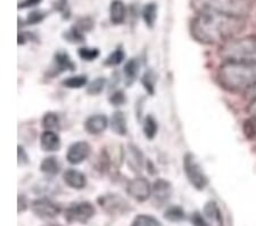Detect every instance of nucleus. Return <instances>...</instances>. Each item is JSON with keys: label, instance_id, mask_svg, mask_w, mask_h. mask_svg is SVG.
<instances>
[{"label": "nucleus", "instance_id": "obj_25", "mask_svg": "<svg viewBox=\"0 0 256 226\" xmlns=\"http://www.w3.org/2000/svg\"><path fill=\"white\" fill-rule=\"evenodd\" d=\"M86 84H88V78L84 75L66 78V79H64L63 82H62V85H63L64 87L70 89H80L86 86Z\"/></svg>", "mask_w": 256, "mask_h": 226}, {"label": "nucleus", "instance_id": "obj_13", "mask_svg": "<svg viewBox=\"0 0 256 226\" xmlns=\"http://www.w3.org/2000/svg\"><path fill=\"white\" fill-rule=\"evenodd\" d=\"M124 158L126 159V163L130 169L134 172H140L144 167V153L138 146L134 144H129L126 151Z\"/></svg>", "mask_w": 256, "mask_h": 226}, {"label": "nucleus", "instance_id": "obj_31", "mask_svg": "<svg viewBox=\"0 0 256 226\" xmlns=\"http://www.w3.org/2000/svg\"><path fill=\"white\" fill-rule=\"evenodd\" d=\"M242 131L247 139L252 142L256 141V117H250L242 123Z\"/></svg>", "mask_w": 256, "mask_h": 226}, {"label": "nucleus", "instance_id": "obj_27", "mask_svg": "<svg viewBox=\"0 0 256 226\" xmlns=\"http://www.w3.org/2000/svg\"><path fill=\"white\" fill-rule=\"evenodd\" d=\"M63 38L70 44H82L86 39V36L80 30H78L76 27L72 26L68 30L64 31Z\"/></svg>", "mask_w": 256, "mask_h": 226}, {"label": "nucleus", "instance_id": "obj_19", "mask_svg": "<svg viewBox=\"0 0 256 226\" xmlns=\"http://www.w3.org/2000/svg\"><path fill=\"white\" fill-rule=\"evenodd\" d=\"M110 127L114 134L118 135V136H126L128 134V126L124 113L121 111H115L110 117Z\"/></svg>", "mask_w": 256, "mask_h": 226}, {"label": "nucleus", "instance_id": "obj_42", "mask_svg": "<svg viewBox=\"0 0 256 226\" xmlns=\"http://www.w3.org/2000/svg\"><path fill=\"white\" fill-rule=\"evenodd\" d=\"M247 112H248L250 116L256 117V98L250 100L248 106H247Z\"/></svg>", "mask_w": 256, "mask_h": 226}, {"label": "nucleus", "instance_id": "obj_6", "mask_svg": "<svg viewBox=\"0 0 256 226\" xmlns=\"http://www.w3.org/2000/svg\"><path fill=\"white\" fill-rule=\"evenodd\" d=\"M96 213L94 205L89 201H76L72 202L65 209V220L70 224H86Z\"/></svg>", "mask_w": 256, "mask_h": 226}, {"label": "nucleus", "instance_id": "obj_7", "mask_svg": "<svg viewBox=\"0 0 256 226\" xmlns=\"http://www.w3.org/2000/svg\"><path fill=\"white\" fill-rule=\"evenodd\" d=\"M97 203L106 213L112 216L126 215L131 210V205L128 200L118 193H107L97 198Z\"/></svg>", "mask_w": 256, "mask_h": 226}, {"label": "nucleus", "instance_id": "obj_39", "mask_svg": "<svg viewBox=\"0 0 256 226\" xmlns=\"http://www.w3.org/2000/svg\"><path fill=\"white\" fill-rule=\"evenodd\" d=\"M18 213H23L26 212L28 207H30V203H28V198L24 194H18Z\"/></svg>", "mask_w": 256, "mask_h": 226}, {"label": "nucleus", "instance_id": "obj_43", "mask_svg": "<svg viewBox=\"0 0 256 226\" xmlns=\"http://www.w3.org/2000/svg\"><path fill=\"white\" fill-rule=\"evenodd\" d=\"M246 95H247V97H250V100H253V98H256V85L254 86L253 88H250L248 92L246 93Z\"/></svg>", "mask_w": 256, "mask_h": 226}, {"label": "nucleus", "instance_id": "obj_14", "mask_svg": "<svg viewBox=\"0 0 256 226\" xmlns=\"http://www.w3.org/2000/svg\"><path fill=\"white\" fill-rule=\"evenodd\" d=\"M108 125V119L104 114H94L86 120L84 129L90 135H99L104 133Z\"/></svg>", "mask_w": 256, "mask_h": 226}, {"label": "nucleus", "instance_id": "obj_34", "mask_svg": "<svg viewBox=\"0 0 256 226\" xmlns=\"http://www.w3.org/2000/svg\"><path fill=\"white\" fill-rule=\"evenodd\" d=\"M78 30H80L82 34H86L90 32L94 28V21L90 16H84L76 21V23L74 24Z\"/></svg>", "mask_w": 256, "mask_h": 226}, {"label": "nucleus", "instance_id": "obj_36", "mask_svg": "<svg viewBox=\"0 0 256 226\" xmlns=\"http://www.w3.org/2000/svg\"><path fill=\"white\" fill-rule=\"evenodd\" d=\"M54 10L58 12L62 18L68 20L71 16V10L68 6V0H56L54 3Z\"/></svg>", "mask_w": 256, "mask_h": 226}, {"label": "nucleus", "instance_id": "obj_44", "mask_svg": "<svg viewBox=\"0 0 256 226\" xmlns=\"http://www.w3.org/2000/svg\"><path fill=\"white\" fill-rule=\"evenodd\" d=\"M42 226H63V225L57 224V223H47V224H44V225H42Z\"/></svg>", "mask_w": 256, "mask_h": 226}, {"label": "nucleus", "instance_id": "obj_4", "mask_svg": "<svg viewBox=\"0 0 256 226\" xmlns=\"http://www.w3.org/2000/svg\"><path fill=\"white\" fill-rule=\"evenodd\" d=\"M218 55L224 62H245L256 64V36L234 38L220 46Z\"/></svg>", "mask_w": 256, "mask_h": 226}, {"label": "nucleus", "instance_id": "obj_37", "mask_svg": "<svg viewBox=\"0 0 256 226\" xmlns=\"http://www.w3.org/2000/svg\"><path fill=\"white\" fill-rule=\"evenodd\" d=\"M126 101V98L124 93H123L122 90H116V92H114L110 97V103L113 106H121L124 104Z\"/></svg>", "mask_w": 256, "mask_h": 226}, {"label": "nucleus", "instance_id": "obj_35", "mask_svg": "<svg viewBox=\"0 0 256 226\" xmlns=\"http://www.w3.org/2000/svg\"><path fill=\"white\" fill-rule=\"evenodd\" d=\"M48 13L44 11H33L28 13L26 20V26H36V24L41 23L42 21L47 18Z\"/></svg>", "mask_w": 256, "mask_h": 226}, {"label": "nucleus", "instance_id": "obj_16", "mask_svg": "<svg viewBox=\"0 0 256 226\" xmlns=\"http://www.w3.org/2000/svg\"><path fill=\"white\" fill-rule=\"evenodd\" d=\"M60 135L54 130H44L40 136V146L44 152H56L60 149Z\"/></svg>", "mask_w": 256, "mask_h": 226}, {"label": "nucleus", "instance_id": "obj_33", "mask_svg": "<svg viewBox=\"0 0 256 226\" xmlns=\"http://www.w3.org/2000/svg\"><path fill=\"white\" fill-rule=\"evenodd\" d=\"M99 54H100L99 49L94 47H81L79 48V51H78V55H79L80 59L86 62L97 60Z\"/></svg>", "mask_w": 256, "mask_h": 226}, {"label": "nucleus", "instance_id": "obj_9", "mask_svg": "<svg viewBox=\"0 0 256 226\" xmlns=\"http://www.w3.org/2000/svg\"><path fill=\"white\" fill-rule=\"evenodd\" d=\"M152 187L150 180L142 176L131 179L126 186V193L138 202H144L152 196Z\"/></svg>", "mask_w": 256, "mask_h": 226}, {"label": "nucleus", "instance_id": "obj_28", "mask_svg": "<svg viewBox=\"0 0 256 226\" xmlns=\"http://www.w3.org/2000/svg\"><path fill=\"white\" fill-rule=\"evenodd\" d=\"M131 226H163V224L154 216L140 213V215L134 217Z\"/></svg>", "mask_w": 256, "mask_h": 226}, {"label": "nucleus", "instance_id": "obj_38", "mask_svg": "<svg viewBox=\"0 0 256 226\" xmlns=\"http://www.w3.org/2000/svg\"><path fill=\"white\" fill-rule=\"evenodd\" d=\"M190 221L194 226H212L210 221L206 219V217L198 211L192 212V215L190 216Z\"/></svg>", "mask_w": 256, "mask_h": 226}, {"label": "nucleus", "instance_id": "obj_41", "mask_svg": "<svg viewBox=\"0 0 256 226\" xmlns=\"http://www.w3.org/2000/svg\"><path fill=\"white\" fill-rule=\"evenodd\" d=\"M42 2V0H22V2L18 3V10H26V8H31Z\"/></svg>", "mask_w": 256, "mask_h": 226}, {"label": "nucleus", "instance_id": "obj_26", "mask_svg": "<svg viewBox=\"0 0 256 226\" xmlns=\"http://www.w3.org/2000/svg\"><path fill=\"white\" fill-rule=\"evenodd\" d=\"M41 126L44 127V130H54L60 128V117L55 112H47L42 117L41 120Z\"/></svg>", "mask_w": 256, "mask_h": 226}, {"label": "nucleus", "instance_id": "obj_23", "mask_svg": "<svg viewBox=\"0 0 256 226\" xmlns=\"http://www.w3.org/2000/svg\"><path fill=\"white\" fill-rule=\"evenodd\" d=\"M164 218L171 223H180L186 219V212L180 205H170L164 211Z\"/></svg>", "mask_w": 256, "mask_h": 226}, {"label": "nucleus", "instance_id": "obj_20", "mask_svg": "<svg viewBox=\"0 0 256 226\" xmlns=\"http://www.w3.org/2000/svg\"><path fill=\"white\" fill-rule=\"evenodd\" d=\"M140 72V63L137 59H131L126 63L123 68V75H124L126 84L130 86L138 79Z\"/></svg>", "mask_w": 256, "mask_h": 226}, {"label": "nucleus", "instance_id": "obj_22", "mask_svg": "<svg viewBox=\"0 0 256 226\" xmlns=\"http://www.w3.org/2000/svg\"><path fill=\"white\" fill-rule=\"evenodd\" d=\"M158 7L155 3H147L146 5L144 6L142 11V20L146 26L152 29L156 23V20H158Z\"/></svg>", "mask_w": 256, "mask_h": 226}, {"label": "nucleus", "instance_id": "obj_15", "mask_svg": "<svg viewBox=\"0 0 256 226\" xmlns=\"http://www.w3.org/2000/svg\"><path fill=\"white\" fill-rule=\"evenodd\" d=\"M64 183L73 190H84L86 186V177L78 169H68L63 174Z\"/></svg>", "mask_w": 256, "mask_h": 226}, {"label": "nucleus", "instance_id": "obj_17", "mask_svg": "<svg viewBox=\"0 0 256 226\" xmlns=\"http://www.w3.org/2000/svg\"><path fill=\"white\" fill-rule=\"evenodd\" d=\"M126 18V6L122 0H113L110 5V21L114 26L123 24Z\"/></svg>", "mask_w": 256, "mask_h": 226}, {"label": "nucleus", "instance_id": "obj_30", "mask_svg": "<svg viewBox=\"0 0 256 226\" xmlns=\"http://www.w3.org/2000/svg\"><path fill=\"white\" fill-rule=\"evenodd\" d=\"M155 82H156L155 72L152 71V70H147L142 78V84L150 95H154L155 94Z\"/></svg>", "mask_w": 256, "mask_h": 226}, {"label": "nucleus", "instance_id": "obj_1", "mask_svg": "<svg viewBox=\"0 0 256 226\" xmlns=\"http://www.w3.org/2000/svg\"><path fill=\"white\" fill-rule=\"evenodd\" d=\"M246 28V19L218 13H196L190 22L192 38L203 45H222Z\"/></svg>", "mask_w": 256, "mask_h": 226}, {"label": "nucleus", "instance_id": "obj_3", "mask_svg": "<svg viewBox=\"0 0 256 226\" xmlns=\"http://www.w3.org/2000/svg\"><path fill=\"white\" fill-rule=\"evenodd\" d=\"M196 13H218L244 18L250 13L252 0H190Z\"/></svg>", "mask_w": 256, "mask_h": 226}, {"label": "nucleus", "instance_id": "obj_18", "mask_svg": "<svg viewBox=\"0 0 256 226\" xmlns=\"http://www.w3.org/2000/svg\"><path fill=\"white\" fill-rule=\"evenodd\" d=\"M204 216L210 224L214 226H224V216H222L221 209L218 208L216 201H208L206 202L203 209Z\"/></svg>", "mask_w": 256, "mask_h": 226}, {"label": "nucleus", "instance_id": "obj_11", "mask_svg": "<svg viewBox=\"0 0 256 226\" xmlns=\"http://www.w3.org/2000/svg\"><path fill=\"white\" fill-rule=\"evenodd\" d=\"M90 154H92L90 144L84 141H79L70 145L68 152H66V159L70 163L76 166L88 159Z\"/></svg>", "mask_w": 256, "mask_h": 226}, {"label": "nucleus", "instance_id": "obj_29", "mask_svg": "<svg viewBox=\"0 0 256 226\" xmlns=\"http://www.w3.org/2000/svg\"><path fill=\"white\" fill-rule=\"evenodd\" d=\"M126 59V53L122 47H118L106 57L104 64L106 67H118Z\"/></svg>", "mask_w": 256, "mask_h": 226}, {"label": "nucleus", "instance_id": "obj_10", "mask_svg": "<svg viewBox=\"0 0 256 226\" xmlns=\"http://www.w3.org/2000/svg\"><path fill=\"white\" fill-rule=\"evenodd\" d=\"M172 184L166 179L158 178L152 183V200L155 207H163L170 201L172 196Z\"/></svg>", "mask_w": 256, "mask_h": 226}, {"label": "nucleus", "instance_id": "obj_12", "mask_svg": "<svg viewBox=\"0 0 256 226\" xmlns=\"http://www.w3.org/2000/svg\"><path fill=\"white\" fill-rule=\"evenodd\" d=\"M74 70H76V64H74V62L68 53L64 51H58L54 55L52 64L48 70V75L52 78L62 72L74 71Z\"/></svg>", "mask_w": 256, "mask_h": 226}, {"label": "nucleus", "instance_id": "obj_32", "mask_svg": "<svg viewBox=\"0 0 256 226\" xmlns=\"http://www.w3.org/2000/svg\"><path fill=\"white\" fill-rule=\"evenodd\" d=\"M105 86H106L105 78L102 77L96 78V79H94L88 86H86V94L92 96H97L102 92V90H104Z\"/></svg>", "mask_w": 256, "mask_h": 226}, {"label": "nucleus", "instance_id": "obj_5", "mask_svg": "<svg viewBox=\"0 0 256 226\" xmlns=\"http://www.w3.org/2000/svg\"><path fill=\"white\" fill-rule=\"evenodd\" d=\"M184 170L194 187L197 191H203L208 185V177L205 174L203 168L195 158V155L192 153H187L184 157Z\"/></svg>", "mask_w": 256, "mask_h": 226}, {"label": "nucleus", "instance_id": "obj_2", "mask_svg": "<svg viewBox=\"0 0 256 226\" xmlns=\"http://www.w3.org/2000/svg\"><path fill=\"white\" fill-rule=\"evenodd\" d=\"M218 81L230 93H247L256 85V64L226 61L218 68Z\"/></svg>", "mask_w": 256, "mask_h": 226}, {"label": "nucleus", "instance_id": "obj_40", "mask_svg": "<svg viewBox=\"0 0 256 226\" xmlns=\"http://www.w3.org/2000/svg\"><path fill=\"white\" fill-rule=\"evenodd\" d=\"M18 164L20 166H23V164H28V162H30V159H28V155L26 152V150H24L23 146H18Z\"/></svg>", "mask_w": 256, "mask_h": 226}, {"label": "nucleus", "instance_id": "obj_8", "mask_svg": "<svg viewBox=\"0 0 256 226\" xmlns=\"http://www.w3.org/2000/svg\"><path fill=\"white\" fill-rule=\"evenodd\" d=\"M31 211L34 216L40 219L49 220L57 217L62 211V208L55 201L47 198V196H40V198L33 200L30 204Z\"/></svg>", "mask_w": 256, "mask_h": 226}, {"label": "nucleus", "instance_id": "obj_24", "mask_svg": "<svg viewBox=\"0 0 256 226\" xmlns=\"http://www.w3.org/2000/svg\"><path fill=\"white\" fill-rule=\"evenodd\" d=\"M142 131L147 139H154L158 131V123L152 116H146L142 122Z\"/></svg>", "mask_w": 256, "mask_h": 226}, {"label": "nucleus", "instance_id": "obj_21", "mask_svg": "<svg viewBox=\"0 0 256 226\" xmlns=\"http://www.w3.org/2000/svg\"><path fill=\"white\" fill-rule=\"evenodd\" d=\"M40 170L48 177H54L60 171V163L56 157L44 158L40 163Z\"/></svg>", "mask_w": 256, "mask_h": 226}]
</instances>
